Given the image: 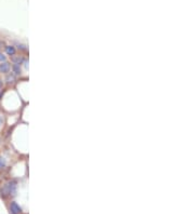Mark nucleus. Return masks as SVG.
<instances>
[{
	"label": "nucleus",
	"mask_w": 195,
	"mask_h": 214,
	"mask_svg": "<svg viewBox=\"0 0 195 214\" xmlns=\"http://www.w3.org/2000/svg\"><path fill=\"white\" fill-rule=\"evenodd\" d=\"M1 88H2V81H0V90H1Z\"/></svg>",
	"instance_id": "obj_10"
},
{
	"label": "nucleus",
	"mask_w": 195,
	"mask_h": 214,
	"mask_svg": "<svg viewBox=\"0 0 195 214\" xmlns=\"http://www.w3.org/2000/svg\"><path fill=\"white\" fill-rule=\"evenodd\" d=\"M6 60H7V58H6V55H3V54L0 52V63H3V62H6Z\"/></svg>",
	"instance_id": "obj_9"
},
{
	"label": "nucleus",
	"mask_w": 195,
	"mask_h": 214,
	"mask_svg": "<svg viewBox=\"0 0 195 214\" xmlns=\"http://www.w3.org/2000/svg\"><path fill=\"white\" fill-rule=\"evenodd\" d=\"M13 72H14L15 76L21 74V67H20V65H13Z\"/></svg>",
	"instance_id": "obj_7"
},
{
	"label": "nucleus",
	"mask_w": 195,
	"mask_h": 214,
	"mask_svg": "<svg viewBox=\"0 0 195 214\" xmlns=\"http://www.w3.org/2000/svg\"><path fill=\"white\" fill-rule=\"evenodd\" d=\"M4 165H6V161H4L3 158L0 157V170H1L2 168H4Z\"/></svg>",
	"instance_id": "obj_8"
},
{
	"label": "nucleus",
	"mask_w": 195,
	"mask_h": 214,
	"mask_svg": "<svg viewBox=\"0 0 195 214\" xmlns=\"http://www.w3.org/2000/svg\"><path fill=\"white\" fill-rule=\"evenodd\" d=\"M10 209H11V212L13 214H19V213H21V211H22L21 207H20L17 202H12L10 206Z\"/></svg>",
	"instance_id": "obj_2"
},
{
	"label": "nucleus",
	"mask_w": 195,
	"mask_h": 214,
	"mask_svg": "<svg viewBox=\"0 0 195 214\" xmlns=\"http://www.w3.org/2000/svg\"><path fill=\"white\" fill-rule=\"evenodd\" d=\"M23 61H24L23 58H21V56H15V58H12V62L14 65H20Z\"/></svg>",
	"instance_id": "obj_5"
},
{
	"label": "nucleus",
	"mask_w": 195,
	"mask_h": 214,
	"mask_svg": "<svg viewBox=\"0 0 195 214\" xmlns=\"http://www.w3.org/2000/svg\"><path fill=\"white\" fill-rule=\"evenodd\" d=\"M1 97H2V94H1V93H0V100H1Z\"/></svg>",
	"instance_id": "obj_13"
},
{
	"label": "nucleus",
	"mask_w": 195,
	"mask_h": 214,
	"mask_svg": "<svg viewBox=\"0 0 195 214\" xmlns=\"http://www.w3.org/2000/svg\"><path fill=\"white\" fill-rule=\"evenodd\" d=\"M6 52L8 55H14L15 54V48L12 47V45H8L6 47Z\"/></svg>",
	"instance_id": "obj_4"
},
{
	"label": "nucleus",
	"mask_w": 195,
	"mask_h": 214,
	"mask_svg": "<svg viewBox=\"0 0 195 214\" xmlns=\"http://www.w3.org/2000/svg\"><path fill=\"white\" fill-rule=\"evenodd\" d=\"M15 188H17V183H15L14 181L9 182V183H7L6 185L3 186V188L1 189V193L4 196L10 195V193H13L15 192Z\"/></svg>",
	"instance_id": "obj_1"
},
{
	"label": "nucleus",
	"mask_w": 195,
	"mask_h": 214,
	"mask_svg": "<svg viewBox=\"0 0 195 214\" xmlns=\"http://www.w3.org/2000/svg\"><path fill=\"white\" fill-rule=\"evenodd\" d=\"M11 69V66L9 64L8 62H3L0 64V72H3V74H6V72H9Z\"/></svg>",
	"instance_id": "obj_3"
},
{
	"label": "nucleus",
	"mask_w": 195,
	"mask_h": 214,
	"mask_svg": "<svg viewBox=\"0 0 195 214\" xmlns=\"http://www.w3.org/2000/svg\"><path fill=\"white\" fill-rule=\"evenodd\" d=\"M2 45H3V42L0 41V48H2Z\"/></svg>",
	"instance_id": "obj_12"
},
{
	"label": "nucleus",
	"mask_w": 195,
	"mask_h": 214,
	"mask_svg": "<svg viewBox=\"0 0 195 214\" xmlns=\"http://www.w3.org/2000/svg\"><path fill=\"white\" fill-rule=\"evenodd\" d=\"M7 82L8 83H12V82H14L15 81V75L14 74H10V75H8L7 76Z\"/></svg>",
	"instance_id": "obj_6"
},
{
	"label": "nucleus",
	"mask_w": 195,
	"mask_h": 214,
	"mask_svg": "<svg viewBox=\"0 0 195 214\" xmlns=\"http://www.w3.org/2000/svg\"><path fill=\"white\" fill-rule=\"evenodd\" d=\"M1 124H2V118L0 117V126H1Z\"/></svg>",
	"instance_id": "obj_11"
}]
</instances>
